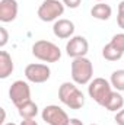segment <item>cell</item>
<instances>
[{"label":"cell","mask_w":124,"mask_h":125,"mask_svg":"<svg viewBox=\"0 0 124 125\" xmlns=\"http://www.w3.org/2000/svg\"><path fill=\"white\" fill-rule=\"evenodd\" d=\"M59 99L62 100L63 105H66L70 109H80L85 105V96L77 89L76 83L64 82L59 87Z\"/></svg>","instance_id":"cell-1"},{"label":"cell","mask_w":124,"mask_h":125,"mask_svg":"<svg viewBox=\"0 0 124 125\" xmlns=\"http://www.w3.org/2000/svg\"><path fill=\"white\" fill-rule=\"evenodd\" d=\"M32 55L44 62H56L62 58V51L51 41L39 39L32 45Z\"/></svg>","instance_id":"cell-2"},{"label":"cell","mask_w":124,"mask_h":125,"mask_svg":"<svg viewBox=\"0 0 124 125\" xmlns=\"http://www.w3.org/2000/svg\"><path fill=\"white\" fill-rule=\"evenodd\" d=\"M93 65L89 58L79 57L72 61V79L76 84H88L92 82Z\"/></svg>","instance_id":"cell-3"},{"label":"cell","mask_w":124,"mask_h":125,"mask_svg":"<svg viewBox=\"0 0 124 125\" xmlns=\"http://www.w3.org/2000/svg\"><path fill=\"white\" fill-rule=\"evenodd\" d=\"M111 83L102 77H96L93 79L92 82L89 83L88 86V93L89 97H92L93 100L101 105V106H105V103L108 102L110 96L112 94V89H111Z\"/></svg>","instance_id":"cell-4"},{"label":"cell","mask_w":124,"mask_h":125,"mask_svg":"<svg viewBox=\"0 0 124 125\" xmlns=\"http://www.w3.org/2000/svg\"><path fill=\"white\" fill-rule=\"evenodd\" d=\"M64 13V4L60 0H44L38 7V18L42 22L59 21V18Z\"/></svg>","instance_id":"cell-5"},{"label":"cell","mask_w":124,"mask_h":125,"mask_svg":"<svg viewBox=\"0 0 124 125\" xmlns=\"http://www.w3.org/2000/svg\"><path fill=\"white\" fill-rule=\"evenodd\" d=\"M9 97L13 102V105L16 108H19L21 105H24L25 102L31 100V87L24 80H16L10 84L9 89Z\"/></svg>","instance_id":"cell-6"},{"label":"cell","mask_w":124,"mask_h":125,"mask_svg":"<svg viewBox=\"0 0 124 125\" xmlns=\"http://www.w3.org/2000/svg\"><path fill=\"white\" fill-rule=\"evenodd\" d=\"M42 121L48 125H69L70 118L66 111L57 105H48L42 109Z\"/></svg>","instance_id":"cell-7"},{"label":"cell","mask_w":124,"mask_h":125,"mask_svg":"<svg viewBox=\"0 0 124 125\" xmlns=\"http://www.w3.org/2000/svg\"><path fill=\"white\" fill-rule=\"evenodd\" d=\"M51 76V70L47 64H28L25 67V77L31 83H45Z\"/></svg>","instance_id":"cell-8"},{"label":"cell","mask_w":124,"mask_h":125,"mask_svg":"<svg viewBox=\"0 0 124 125\" xmlns=\"http://www.w3.org/2000/svg\"><path fill=\"white\" fill-rule=\"evenodd\" d=\"M88 51H89V44L85 36H80V35L72 36L69 39V42L66 44V54L72 58L85 57L88 54Z\"/></svg>","instance_id":"cell-9"},{"label":"cell","mask_w":124,"mask_h":125,"mask_svg":"<svg viewBox=\"0 0 124 125\" xmlns=\"http://www.w3.org/2000/svg\"><path fill=\"white\" fill-rule=\"evenodd\" d=\"M18 10L16 0H0V21L3 23L13 22L18 16Z\"/></svg>","instance_id":"cell-10"},{"label":"cell","mask_w":124,"mask_h":125,"mask_svg":"<svg viewBox=\"0 0 124 125\" xmlns=\"http://www.w3.org/2000/svg\"><path fill=\"white\" fill-rule=\"evenodd\" d=\"M53 33L60 39H67L74 33V23L69 19H59L53 25Z\"/></svg>","instance_id":"cell-11"},{"label":"cell","mask_w":124,"mask_h":125,"mask_svg":"<svg viewBox=\"0 0 124 125\" xmlns=\"http://www.w3.org/2000/svg\"><path fill=\"white\" fill-rule=\"evenodd\" d=\"M13 60L7 51H0V79H7L13 73Z\"/></svg>","instance_id":"cell-12"},{"label":"cell","mask_w":124,"mask_h":125,"mask_svg":"<svg viewBox=\"0 0 124 125\" xmlns=\"http://www.w3.org/2000/svg\"><path fill=\"white\" fill-rule=\"evenodd\" d=\"M91 15L98 21H108L112 15V9L110 4H105L104 1H101L91 9Z\"/></svg>","instance_id":"cell-13"},{"label":"cell","mask_w":124,"mask_h":125,"mask_svg":"<svg viewBox=\"0 0 124 125\" xmlns=\"http://www.w3.org/2000/svg\"><path fill=\"white\" fill-rule=\"evenodd\" d=\"M18 112H19L22 119H34L38 115V106H37L35 102L28 100V102H25L24 105H21L18 108Z\"/></svg>","instance_id":"cell-14"},{"label":"cell","mask_w":124,"mask_h":125,"mask_svg":"<svg viewBox=\"0 0 124 125\" xmlns=\"http://www.w3.org/2000/svg\"><path fill=\"white\" fill-rule=\"evenodd\" d=\"M123 106H124V97L118 92H112V94L110 96V99H108V102L105 103L104 108L110 112H118V111L123 109Z\"/></svg>","instance_id":"cell-15"},{"label":"cell","mask_w":124,"mask_h":125,"mask_svg":"<svg viewBox=\"0 0 124 125\" xmlns=\"http://www.w3.org/2000/svg\"><path fill=\"white\" fill-rule=\"evenodd\" d=\"M102 57L108 61H118L123 57V52H120L118 50H115L111 44H107L102 48Z\"/></svg>","instance_id":"cell-16"},{"label":"cell","mask_w":124,"mask_h":125,"mask_svg":"<svg viewBox=\"0 0 124 125\" xmlns=\"http://www.w3.org/2000/svg\"><path fill=\"white\" fill-rule=\"evenodd\" d=\"M110 83L114 89H117L118 92H124V70H115L111 74Z\"/></svg>","instance_id":"cell-17"},{"label":"cell","mask_w":124,"mask_h":125,"mask_svg":"<svg viewBox=\"0 0 124 125\" xmlns=\"http://www.w3.org/2000/svg\"><path fill=\"white\" fill-rule=\"evenodd\" d=\"M115 50H118L120 52L124 54V33H115L112 38H111V42H110Z\"/></svg>","instance_id":"cell-18"},{"label":"cell","mask_w":124,"mask_h":125,"mask_svg":"<svg viewBox=\"0 0 124 125\" xmlns=\"http://www.w3.org/2000/svg\"><path fill=\"white\" fill-rule=\"evenodd\" d=\"M117 23L118 26L124 29V0H121V3L118 4V16H117Z\"/></svg>","instance_id":"cell-19"},{"label":"cell","mask_w":124,"mask_h":125,"mask_svg":"<svg viewBox=\"0 0 124 125\" xmlns=\"http://www.w3.org/2000/svg\"><path fill=\"white\" fill-rule=\"evenodd\" d=\"M7 39H9V33L6 31V28H0V47H4L7 44Z\"/></svg>","instance_id":"cell-20"},{"label":"cell","mask_w":124,"mask_h":125,"mask_svg":"<svg viewBox=\"0 0 124 125\" xmlns=\"http://www.w3.org/2000/svg\"><path fill=\"white\" fill-rule=\"evenodd\" d=\"M80 3H82V0H63V4L70 9H77L80 6Z\"/></svg>","instance_id":"cell-21"},{"label":"cell","mask_w":124,"mask_h":125,"mask_svg":"<svg viewBox=\"0 0 124 125\" xmlns=\"http://www.w3.org/2000/svg\"><path fill=\"white\" fill-rule=\"evenodd\" d=\"M114 121H115V124H117V125H124V109L118 111V112L115 114Z\"/></svg>","instance_id":"cell-22"},{"label":"cell","mask_w":124,"mask_h":125,"mask_svg":"<svg viewBox=\"0 0 124 125\" xmlns=\"http://www.w3.org/2000/svg\"><path fill=\"white\" fill-rule=\"evenodd\" d=\"M19 125H38V122L35 119H24Z\"/></svg>","instance_id":"cell-23"},{"label":"cell","mask_w":124,"mask_h":125,"mask_svg":"<svg viewBox=\"0 0 124 125\" xmlns=\"http://www.w3.org/2000/svg\"><path fill=\"white\" fill-rule=\"evenodd\" d=\"M69 125H83V122H82L80 119H77V118H72L70 122H69Z\"/></svg>","instance_id":"cell-24"},{"label":"cell","mask_w":124,"mask_h":125,"mask_svg":"<svg viewBox=\"0 0 124 125\" xmlns=\"http://www.w3.org/2000/svg\"><path fill=\"white\" fill-rule=\"evenodd\" d=\"M4 125H16V124H13V122H9V124H4Z\"/></svg>","instance_id":"cell-25"},{"label":"cell","mask_w":124,"mask_h":125,"mask_svg":"<svg viewBox=\"0 0 124 125\" xmlns=\"http://www.w3.org/2000/svg\"><path fill=\"white\" fill-rule=\"evenodd\" d=\"M96 1H99V3H101V1H104V0H96Z\"/></svg>","instance_id":"cell-26"},{"label":"cell","mask_w":124,"mask_h":125,"mask_svg":"<svg viewBox=\"0 0 124 125\" xmlns=\"http://www.w3.org/2000/svg\"><path fill=\"white\" fill-rule=\"evenodd\" d=\"M89 125H98V124H89Z\"/></svg>","instance_id":"cell-27"}]
</instances>
